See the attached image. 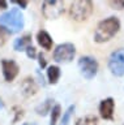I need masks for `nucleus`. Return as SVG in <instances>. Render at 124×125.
Wrapping results in <instances>:
<instances>
[{
    "instance_id": "nucleus-1",
    "label": "nucleus",
    "mask_w": 124,
    "mask_h": 125,
    "mask_svg": "<svg viewBox=\"0 0 124 125\" xmlns=\"http://www.w3.org/2000/svg\"><path fill=\"white\" fill-rule=\"evenodd\" d=\"M120 29V21L118 17H111L104 18L103 21L98 23L94 33V41L97 43H104L108 42L111 38H114Z\"/></svg>"
},
{
    "instance_id": "nucleus-2",
    "label": "nucleus",
    "mask_w": 124,
    "mask_h": 125,
    "mask_svg": "<svg viewBox=\"0 0 124 125\" xmlns=\"http://www.w3.org/2000/svg\"><path fill=\"white\" fill-rule=\"evenodd\" d=\"M0 26L8 34L18 33L24 29V16L18 8H12L0 16Z\"/></svg>"
},
{
    "instance_id": "nucleus-3",
    "label": "nucleus",
    "mask_w": 124,
    "mask_h": 125,
    "mask_svg": "<svg viewBox=\"0 0 124 125\" xmlns=\"http://www.w3.org/2000/svg\"><path fill=\"white\" fill-rule=\"evenodd\" d=\"M93 13V3L90 0H76L71 3L69 7V17L77 22L85 21Z\"/></svg>"
},
{
    "instance_id": "nucleus-4",
    "label": "nucleus",
    "mask_w": 124,
    "mask_h": 125,
    "mask_svg": "<svg viewBox=\"0 0 124 125\" xmlns=\"http://www.w3.org/2000/svg\"><path fill=\"white\" fill-rule=\"evenodd\" d=\"M42 13L45 18L55 20L64 13V1L61 0H47L42 4Z\"/></svg>"
},
{
    "instance_id": "nucleus-5",
    "label": "nucleus",
    "mask_w": 124,
    "mask_h": 125,
    "mask_svg": "<svg viewBox=\"0 0 124 125\" xmlns=\"http://www.w3.org/2000/svg\"><path fill=\"white\" fill-rule=\"evenodd\" d=\"M108 69L114 76H124V48L114 51L108 59Z\"/></svg>"
},
{
    "instance_id": "nucleus-6",
    "label": "nucleus",
    "mask_w": 124,
    "mask_h": 125,
    "mask_svg": "<svg viewBox=\"0 0 124 125\" xmlns=\"http://www.w3.org/2000/svg\"><path fill=\"white\" fill-rule=\"evenodd\" d=\"M76 55V47L72 43H61L54 51V60L57 62H69Z\"/></svg>"
},
{
    "instance_id": "nucleus-7",
    "label": "nucleus",
    "mask_w": 124,
    "mask_h": 125,
    "mask_svg": "<svg viewBox=\"0 0 124 125\" xmlns=\"http://www.w3.org/2000/svg\"><path fill=\"white\" fill-rule=\"evenodd\" d=\"M79 66L81 70V74L86 78V80H91L97 76L98 72V61L91 56H82L79 60Z\"/></svg>"
},
{
    "instance_id": "nucleus-8",
    "label": "nucleus",
    "mask_w": 124,
    "mask_h": 125,
    "mask_svg": "<svg viewBox=\"0 0 124 125\" xmlns=\"http://www.w3.org/2000/svg\"><path fill=\"white\" fill-rule=\"evenodd\" d=\"M1 68H3V76H4L5 81H13L14 78L17 77L18 74V65L16 64V61L13 60H7V59H4V60H1Z\"/></svg>"
},
{
    "instance_id": "nucleus-9",
    "label": "nucleus",
    "mask_w": 124,
    "mask_h": 125,
    "mask_svg": "<svg viewBox=\"0 0 124 125\" xmlns=\"http://www.w3.org/2000/svg\"><path fill=\"white\" fill-rule=\"evenodd\" d=\"M114 111H115V100L112 98H106L101 102L99 104V113L101 117L104 120H112L114 119Z\"/></svg>"
},
{
    "instance_id": "nucleus-10",
    "label": "nucleus",
    "mask_w": 124,
    "mask_h": 125,
    "mask_svg": "<svg viewBox=\"0 0 124 125\" xmlns=\"http://www.w3.org/2000/svg\"><path fill=\"white\" fill-rule=\"evenodd\" d=\"M21 91H22V95L26 96V98L35 95L37 91H38V86L35 83V81H34L32 77L24 78V81L21 82Z\"/></svg>"
},
{
    "instance_id": "nucleus-11",
    "label": "nucleus",
    "mask_w": 124,
    "mask_h": 125,
    "mask_svg": "<svg viewBox=\"0 0 124 125\" xmlns=\"http://www.w3.org/2000/svg\"><path fill=\"white\" fill-rule=\"evenodd\" d=\"M37 41L42 48L45 50H51L52 48V38L50 37V34L46 30H41L37 34Z\"/></svg>"
},
{
    "instance_id": "nucleus-12",
    "label": "nucleus",
    "mask_w": 124,
    "mask_h": 125,
    "mask_svg": "<svg viewBox=\"0 0 124 125\" xmlns=\"http://www.w3.org/2000/svg\"><path fill=\"white\" fill-rule=\"evenodd\" d=\"M30 46H32V35L30 34H26L21 38H17L13 43V48L16 51H25Z\"/></svg>"
},
{
    "instance_id": "nucleus-13",
    "label": "nucleus",
    "mask_w": 124,
    "mask_h": 125,
    "mask_svg": "<svg viewBox=\"0 0 124 125\" xmlns=\"http://www.w3.org/2000/svg\"><path fill=\"white\" fill-rule=\"evenodd\" d=\"M47 77H48V82H50V83L55 85L56 82H57V80L60 78V69H59V66H56V65L48 66V69H47Z\"/></svg>"
},
{
    "instance_id": "nucleus-14",
    "label": "nucleus",
    "mask_w": 124,
    "mask_h": 125,
    "mask_svg": "<svg viewBox=\"0 0 124 125\" xmlns=\"http://www.w3.org/2000/svg\"><path fill=\"white\" fill-rule=\"evenodd\" d=\"M51 104H52L51 99H46L41 105H38V107H37V113H38V115H41V116H46L50 111H51Z\"/></svg>"
},
{
    "instance_id": "nucleus-15",
    "label": "nucleus",
    "mask_w": 124,
    "mask_h": 125,
    "mask_svg": "<svg viewBox=\"0 0 124 125\" xmlns=\"http://www.w3.org/2000/svg\"><path fill=\"white\" fill-rule=\"evenodd\" d=\"M98 119L95 116H85L76 121V125H97Z\"/></svg>"
},
{
    "instance_id": "nucleus-16",
    "label": "nucleus",
    "mask_w": 124,
    "mask_h": 125,
    "mask_svg": "<svg viewBox=\"0 0 124 125\" xmlns=\"http://www.w3.org/2000/svg\"><path fill=\"white\" fill-rule=\"evenodd\" d=\"M60 113H61V107L59 104L54 105L52 111H51V123H50V125H56L57 120H59L60 117Z\"/></svg>"
},
{
    "instance_id": "nucleus-17",
    "label": "nucleus",
    "mask_w": 124,
    "mask_h": 125,
    "mask_svg": "<svg viewBox=\"0 0 124 125\" xmlns=\"http://www.w3.org/2000/svg\"><path fill=\"white\" fill-rule=\"evenodd\" d=\"M12 111L14 113V117H13V120H12V123H18L22 117H24V109H22V107H20V105H14V107L12 108Z\"/></svg>"
},
{
    "instance_id": "nucleus-18",
    "label": "nucleus",
    "mask_w": 124,
    "mask_h": 125,
    "mask_svg": "<svg viewBox=\"0 0 124 125\" xmlns=\"http://www.w3.org/2000/svg\"><path fill=\"white\" fill-rule=\"evenodd\" d=\"M73 111H75V105H69V108L65 111V113L63 115V120H61L63 125H67V124H68V121H69V119H71Z\"/></svg>"
},
{
    "instance_id": "nucleus-19",
    "label": "nucleus",
    "mask_w": 124,
    "mask_h": 125,
    "mask_svg": "<svg viewBox=\"0 0 124 125\" xmlns=\"http://www.w3.org/2000/svg\"><path fill=\"white\" fill-rule=\"evenodd\" d=\"M108 4L112 9H118V10L124 9V0H111V1H108Z\"/></svg>"
},
{
    "instance_id": "nucleus-20",
    "label": "nucleus",
    "mask_w": 124,
    "mask_h": 125,
    "mask_svg": "<svg viewBox=\"0 0 124 125\" xmlns=\"http://www.w3.org/2000/svg\"><path fill=\"white\" fill-rule=\"evenodd\" d=\"M7 35H8V33L3 29L1 26H0V47L4 46L5 42H7Z\"/></svg>"
},
{
    "instance_id": "nucleus-21",
    "label": "nucleus",
    "mask_w": 124,
    "mask_h": 125,
    "mask_svg": "<svg viewBox=\"0 0 124 125\" xmlns=\"http://www.w3.org/2000/svg\"><path fill=\"white\" fill-rule=\"evenodd\" d=\"M25 51H26V55H28V57H30V59H35V57H37V51H35V48H34L33 46L28 47V48H26Z\"/></svg>"
},
{
    "instance_id": "nucleus-22",
    "label": "nucleus",
    "mask_w": 124,
    "mask_h": 125,
    "mask_svg": "<svg viewBox=\"0 0 124 125\" xmlns=\"http://www.w3.org/2000/svg\"><path fill=\"white\" fill-rule=\"evenodd\" d=\"M38 60H39V66H41V68H42V69L46 68L47 61H46V57H45L43 53H39V55H38Z\"/></svg>"
},
{
    "instance_id": "nucleus-23",
    "label": "nucleus",
    "mask_w": 124,
    "mask_h": 125,
    "mask_svg": "<svg viewBox=\"0 0 124 125\" xmlns=\"http://www.w3.org/2000/svg\"><path fill=\"white\" fill-rule=\"evenodd\" d=\"M8 8V3L5 0H0V9H7Z\"/></svg>"
},
{
    "instance_id": "nucleus-24",
    "label": "nucleus",
    "mask_w": 124,
    "mask_h": 125,
    "mask_svg": "<svg viewBox=\"0 0 124 125\" xmlns=\"http://www.w3.org/2000/svg\"><path fill=\"white\" fill-rule=\"evenodd\" d=\"M16 4H18L20 7H22V8H26V5H28V1H14Z\"/></svg>"
},
{
    "instance_id": "nucleus-25",
    "label": "nucleus",
    "mask_w": 124,
    "mask_h": 125,
    "mask_svg": "<svg viewBox=\"0 0 124 125\" xmlns=\"http://www.w3.org/2000/svg\"><path fill=\"white\" fill-rule=\"evenodd\" d=\"M1 108H4V103H3L1 98H0V109H1Z\"/></svg>"
},
{
    "instance_id": "nucleus-26",
    "label": "nucleus",
    "mask_w": 124,
    "mask_h": 125,
    "mask_svg": "<svg viewBox=\"0 0 124 125\" xmlns=\"http://www.w3.org/2000/svg\"><path fill=\"white\" fill-rule=\"evenodd\" d=\"M22 125H34V124H30V123H25V124H22Z\"/></svg>"
}]
</instances>
